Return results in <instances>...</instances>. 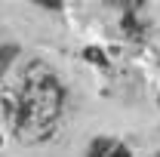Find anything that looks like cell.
Segmentation results:
<instances>
[{"mask_svg": "<svg viewBox=\"0 0 160 157\" xmlns=\"http://www.w3.org/2000/svg\"><path fill=\"white\" fill-rule=\"evenodd\" d=\"M19 105H22V117L16 133L25 142H40L56 129V120L62 111V86L46 65H31L25 71Z\"/></svg>", "mask_w": 160, "mask_h": 157, "instance_id": "6da1fadb", "label": "cell"}, {"mask_svg": "<svg viewBox=\"0 0 160 157\" xmlns=\"http://www.w3.org/2000/svg\"><path fill=\"white\" fill-rule=\"evenodd\" d=\"M108 154H111V142H108V139H96L89 157H108Z\"/></svg>", "mask_w": 160, "mask_h": 157, "instance_id": "7a4b0ae2", "label": "cell"}, {"mask_svg": "<svg viewBox=\"0 0 160 157\" xmlns=\"http://www.w3.org/2000/svg\"><path fill=\"white\" fill-rule=\"evenodd\" d=\"M86 59L96 62V65H102V62H105V56H102V49H96V46H92V49H86Z\"/></svg>", "mask_w": 160, "mask_h": 157, "instance_id": "3957f363", "label": "cell"}, {"mask_svg": "<svg viewBox=\"0 0 160 157\" xmlns=\"http://www.w3.org/2000/svg\"><path fill=\"white\" fill-rule=\"evenodd\" d=\"M37 3H43L46 9H62V0H37Z\"/></svg>", "mask_w": 160, "mask_h": 157, "instance_id": "277c9868", "label": "cell"}, {"mask_svg": "<svg viewBox=\"0 0 160 157\" xmlns=\"http://www.w3.org/2000/svg\"><path fill=\"white\" fill-rule=\"evenodd\" d=\"M108 157H129V151H126V148H111Z\"/></svg>", "mask_w": 160, "mask_h": 157, "instance_id": "5b68a950", "label": "cell"}]
</instances>
